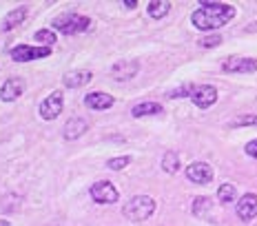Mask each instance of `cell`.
I'll list each match as a JSON object with an SVG mask.
<instances>
[{
  "instance_id": "obj_9",
  "label": "cell",
  "mask_w": 257,
  "mask_h": 226,
  "mask_svg": "<svg viewBox=\"0 0 257 226\" xmlns=\"http://www.w3.org/2000/svg\"><path fill=\"white\" fill-rule=\"evenodd\" d=\"M186 177L193 184H208L213 180V169L206 162H193L191 166H186Z\"/></svg>"
},
{
  "instance_id": "obj_6",
  "label": "cell",
  "mask_w": 257,
  "mask_h": 226,
  "mask_svg": "<svg viewBox=\"0 0 257 226\" xmlns=\"http://www.w3.org/2000/svg\"><path fill=\"white\" fill-rule=\"evenodd\" d=\"M91 197H93V202H98V204H115L117 197H120V193H117V188L111 184L109 180H102V182H95V184L91 186Z\"/></svg>"
},
{
  "instance_id": "obj_22",
  "label": "cell",
  "mask_w": 257,
  "mask_h": 226,
  "mask_svg": "<svg viewBox=\"0 0 257 226\" xmlns=\"http://www.w3.org/2000/svg\"><path fill=\"white\" fill-rule=\"evenodd\" d=\"M34 38H36V42H40V45H45V47H51L53 42H56V34H53L51 29H40V31H36Z\"/></svg>"
},
{
  "instance_id": "obj_2",
  "label": "cell",
  "mask_w": 257,
  "mask_h": 226,
  "mask_svg": "<svg viewBox=\"0 0 257 226\" xmlns=\"http://www.w3.org/2000/svg\"><path fill=\"white\" fill-rule=\"evenodd\" d=\"M153 211H155V202L149 195H133L122 208L124 217L131 219V222H144V219L151 217Z\"/></svg>"
},
{
  "instance_id": "obj_12",
  "label": "cell",
  "mask_w": 257,
  "mask_h": 226,
  "mask_svg": "<svg viewBox=\"0 0 257 226\" xmlns=\"http://www.w3.org/2000/svg\"><path fill=\"white\" fill-rule=\"evenodd\" d=\"M23 91H25V82L20 78H9L7 82L0 87V100L3 102H14V100H18L20 95H23Z\"/></svg>"
},
{
  "instance_id": "obj_15",
  "label": "cell",
  "mask_w": 257,
  "mask_h": 226,
  "mask_svg": "<svg viewBox=\"0 0 257 226\" xmlns=\"http://www.w3.org/2000/svg\"><path fill=\"white\" fill-rule=\"evenodd\" d=\"M89 129V122L84 120V118H71V120H67V125L62 129V136L64 140H78L80 136H84Z\"/></svg>"
},
{
  "instance_id": "obj_20",
  "label": "cell",
  "mask_w": 257,
  "mask_h": 226,
  "mask_svg": "<svg viewBox=\"0 0 257 226\" xmlns=\"http://www.w3.org/2000/svg\"><path fill=\"white\" fill-rule=\"evenodd\" d=\"M162 169L167 171L169 175H175V173L180 171V158H178L175 153H167V155L162 158Z\"/></svg>"
},
{
  "instance_id": "obj_4",
  "label": "cell",
  "mask_w": 257,
  "mask_h": 226,
  "mask_svg": "<svg viewBox=\"0 0 257 226\" xmlns=\"http://www.w3.org/2000/svg\"><path fill=\"white\" fill-rule=\"evenodd\" d=\"M62 106H64V98H62V91H53L49 93L40 104V118L47 122L56 120L58 116L62 113Z\"/></svg>"
},
{
  "instance_id": "obj_17",
  "label": "cell",
  "mask_w": 257,
  "mask_h": 226,
  "mask_svg": "<svg viewBox=\"0 0 257 226\" xmlns=\"http://www.w3.org/2000/svg\"><path fill=\"white\" fill-rule=\"evenodd\" d=\"M164 109L158 102H140V104L133 106V118H144V116H160Z\"/></svg>"
},
{
  "instance_id": "obj_8",
  "label": "cell",
  "mask_w": 257,
  "mask_h": 226,
  "mask_svg": "<svg viewBox=\"0 0 257 226\" xmlns=\"http://www.w3.org/2000/svg\"><path fill=\"white\" fill-rule=\"evenodd\" d=\"M191 100L197 109H208L211 104H215L217 100V89L213 84H202V87H195L191 93Z\"/></svg>"
},
{
  "instance_id": "obj_18",
  "label": "cell",
  "mask_w": 257,
  "mask_h": 226,
  "mask_svg": "<svg viewBox=\"0 0 257 226\" xmlns=\"http://www.w3.org/2000/svg\"><path fill=\"white\" fill-rule=\"evenodd\" d=\"M171 12V3L169 0H153V3H149V16L155 20L164 18Z\"/></svg>"
},
{
  "instance_id": "obj_3",
  "label": "cell",
  "mask_w": 257,
  "mask_h": 226,
  "mask_svg": "<svg viewBox=\"0 0 257 226\" xmlns=\"http://www.w3.org/2000/svg\"><path fill=\"white\" fill-rule=\"evenodd\" d=\"M53 29L60 31V34L73 36V34H82L91 27V18L87 16H80V14H62L58 18H53Z\"/></svg>"
},
{
  "instance_id": "obj_1",
  "label": "cell",
  "mask_w": 257,
  "mask_h": 226,
  "mask_svg": "<svg viewBox=\"0 0 257 226\" xmlns=\"http://www.w3.org/2000/svg\"><path fill=\"white\" fill-rule=\"evenodd\" d=\"M235 16V7L226 3H202L200 7L193 12L191 20L197 29L202 31H211V29H219L226 23H231Z\"/></svg>"
},
{
  "instance_id": "obj_13",
  "label": "cell",
  "mask_w": 257,
  "mask_h": 226,
  "mask_svg": "<svg viewBox=\"0 0 257 226\" xmlns=\"http://www.w3.org/2000/svg\"><path fill=\"white\" fill-rule=\"evenodd\" d=\"M91 78H93V73L87 71V69H73V71L64 73L62 82H64V87H69V89H78V87L89 84Z\"/></svg>"
},
{
  "instance_id": "obj_23",
  "label": "cell",
  "mask_w": 257,
  "mask_h": 226,
  "mask_svg": "<svg viewBox=\"0 0 257 226\" xmlns=\"http://www.w3.org/2000/svg\"><path fill=\"white\" fill-rule=\"evenodd\" d=\"M231 127H257V116H239L231 122Z\"/></svg>"
},
{
  "instance_id": "obj_24",
  "label": "cell",
  "mask_w": 257,
  "mask_h": 226,
  "mask_svg": "<svg viewBox=\"0 0 257 226\" xmlns=\"http://www.w3.org/2000/svg\"><path fill=\"white\" fill-rule=\"evenodd\" d=\"M109 169H113V171H120V169H124V166L131 164V158L128 155H122V158H113V160H109Z\"/></svg>"
},
{
  "instance_id": "obj_27",
  "label": "cell",
  "mask_w": 257,
  "mask_h": 226,
  "mask_svg": "<svg viewBox=\"0 0 257 226\" xmlns=\"http://www.w3.org/2000/svg\"><path fill=\"white\" fill-rule=\"evenodd\" d=\"M244 151L250 155V158H255V160H257V140H250V142L244 147Z\"/></svg>"
},
{
  "instance_id": "obj_25",
  "label": "cell",
  "mask_w": 257,
  "mask_h": 226,
  "mask_svg": "<svg viewBox=\"0 0 257 226\" xmlns=\"http://www.w3.org/2000/svg\"><path fill=\"white\" fill-rule=\"evenodd\" d=\"M219 42H222V36L219 34H213V36H204L200 40V47H204V49H211V47H217Z\"/></svg>"
},
{
  "instance_id": "obj_21",
  "label": "cell",
  "mask_w": 257,
  "mask_h": 226,
  "mask_svg": "<svg viewBox=\"0 0 257 226\" xmlns=\"http://www.w3.org/2000/svg\"><path fill=\"white\" fill-rule=\"evenodd\" d=\"M211 208H213V202L208 200V197H195V200H193V213L200 215V217L206 215Z\"/></svg>"
},
{
  "instance_id": "obj_28",
  "label": "cell",
  "mask_w": 257,
  "mask_h": 226,
  "mask_svg": "<svg viewBox=\"0 0 257 226\" xmlns=\"http://www.w3.org/2000/svg\"><path fill=\"white\" fill-rule=\"evenodd\" d=\"M122 5H124L126 9H136V7H138V3H136V0H126V3H122Z\"/></svg>"
},
{
  "instance_id": "obj_7",
  "label": "cell",
  "mask_w": 257,
  "mask_h": 226,
  "mask_svg": "<svg viewBox=\"0 0 257 226\" xmlns=\"http://www.w3.org/2000/svg\"><path fill=\"white\" fill-rule=\"evenodd\" d=\"M222 69L228 73H253V71H257V58L231 56L222 62Z\"/></svg>"
},
{
  "instance_id": "obj_19",
  "label": "cell",
  "mask_w": 257,
  "mask_h": 226,
  "mask_svg": "<svg viewBox=\"0 0 257 226\" xmlns=\"http://www.w3.org/2000/svg\"><path fill=\"white\" fill-rule=\"evenodd\" d=\"M235 197H237V188H235L233 184H222L217 191V200L222 204H231Z\"/></svg>"
},
{
  "instance_id": "obj_16",
  "label": "cell",
  "mask_w": 257,
  "mask_h": 226,
  "mask_svg": "<svg viewBox=\"0 0 257 226\" xmlns=\"http://www.w3.org/2000/svg\"><path fill=\"white\" fill-rule=\"evenodd\" d=\"M25 18H27V7H18V9H14V12H9V14L3 18V31L16 29L18 25L25 23Z\"/></svg>"
},
{
  "instance_id": "obj_14",
  "label": "cell",
  "mask_w": 257,
  "mask_h": 226,
  "mask_svg": "<svg viewBox=\"0 0 257 226\" xmlns=\"http://www.w3.org/2000/svg\"><path fill=\"white\" fill-rule=\"evenodd\" d=\"M113 95H109V93H102V91H93V93H89V95H84V104L89 106V109H93V111H104V109H109V106H113Z\"/></svg>"
},
{
  "instance_id": "obj_10",
  "label": "cell",
  "mask_w": 257,
  "mask_h": 226,
  "mask_svg": "<svg viewBox=\"0 0 257 226\" xmlns=\"http://www.w3.org/2000/svg\"><path fill=\"white\" fill-rule=\"evenodd\" d=\"M138 69H140L138 60H122V62H115L113 67H111V78L117 80V82H126V80H131L133 75L138 73Z\"/></svg>"
},
{
  "instance_id": "obj_11",
  "label": "cell",
  "mask_w": 257,
  "mask_h": 226,
  "mask_svg": "<svg viewBox=\"0 0 257 226\" xmlns=\"http://www.w3.org/2000/svg\"><path fill=\"white\" fill-rule=\"evenodd\" d=\"M237 215H239V219H244V222H250V219L257 217V195L255 193H246V195L239 197Z\"/></svg>"
},
{
  "instance_id": "obj_26",
  "label": "cell",
  "mask_w": 257,
  "mask_h": 226,
  "mask_svg": "<svg viewBox=\"0 0 257 226\" xmlns=\"http://www.w3.org/2000/svg\"><path fill=\"white\" fill-rule=\"evenodd\" d=\"M193 84H184V87H180V89H175V91H171L169 93V98H186V95H191L193 93Z\"/></svg>"
},
{
  "instance_id": "obj_5",
  "label": "cell",
  "mask_w": 257,
  "mask_h": 226,
  "mask_svg": "<svg viewBox=\"0 0 257 226\" xmlns=\"http://www.w3.org/2000/svg\"><path fill=\"white\" fill-rule=\"evenodd\" d=\"M9 53H12V60H16V62H31V60H38V58H47L51 53V49L49 47L18 45V47H14Z\"/></svg>"
}]
</instances>
